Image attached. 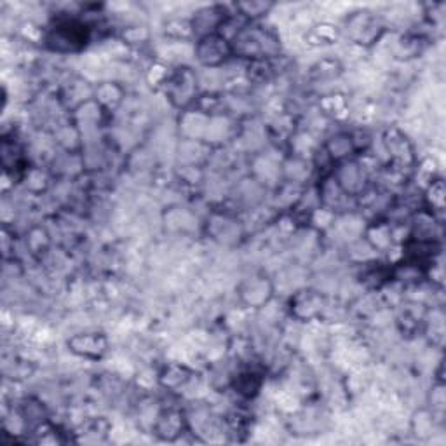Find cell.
<instances>
[{
	"mask_svg": "<svg viewBox=\"0 0 446 446\" xmlns=\"http://www.w3.org/2000/svg\"><path fill=\"white\" fill-rule=\"evenodd\" d=\"M225 41H222L220 37H211L204 39L199 48V58L206 63V65H215V63H220L227 55V49H225Z\"/></svg>",
	"mask_w": 446,
	"mask_h": 446,
	"instance_id": "1",
	"label": "cell"
}]
</instances>
